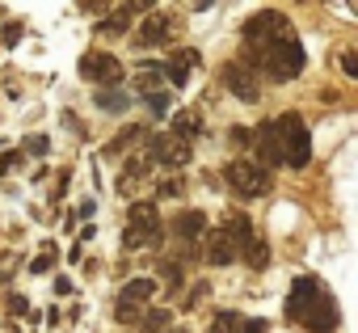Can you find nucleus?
I'll return each mask as SVG.
<instances>
[{
	"label": "nucleus",
	"instance_id": "obj_1",
	"mask_svg": "<svg viewBox=\"0 0 358 333\" xmlns=\"http://www.w3.org/2000/svg\"><path fill=\"white\" fill-rule=\"evenodd\" d=\"M282 312H287V320L303 325L308 333H337V325H341V312H337L333 295H329V291L320 287V278H312V274H299V278L291 283V295H287Z\"/></svg>",
	"mask_w": 358,
	"mask_h": 333
},
{
	"label": "nucleus",
	"instance_id": "obj_2",
	"mask_svg": "<svg viewBox=\"0 0 358 333\" xmlns=\"http://www.w3.org/2000/svg\"><path fill=\"white\" fill-rule=\"evenodd\" d=\"M241 68H249V72H266L270 80H278V85H287V80H295L299 72H303V43L295 38V34H282V38H274V43H266L262 51H241V59H236Z\"/></svg>",
	"mask_w": 358,
	"mask_h": 333
},
{
	"label": "nucleus",
	"instance_id": "obj_3",
	"mask_svg": "<svg viewBox=\"0 0 358 333\" xmlns=\"http://www.w3.org/2000/svg\"><path fill=\"white\" fill-rule=\"evenodd\" d=\"M274 131H278L282 164H291V169H308V160H312V135H308V122L291 110V114H278V118H274Z\"/></svg>",
	"mask_w": 358,
	"mask_h": 333
},
{
	"label": "nucleus",
	"instance_id": "obj_4",
	"mask_svg": "<svg viewBox=\"0 0 358 333\" xmlns=\"http://www.w3.org/2000/svg\"><path fill=\"white\" fill-rule=\"evenodd\" d=\"M224 178H228V186L241 194V199H262V194H270L274 190V182H270V173L262 169V164H253V160H232L228 169H224Z\"/></svg>",
	"mask_w": 358,
	"mask_h": 333
},
{
	"label": "nucleus",
	"instance_id": "obj_5",
	"mask_svg": "<svg viewBox=\"0 0 358 333\" xmlns=\"http://www.w3.org/2000/svg\"><path fill=\"white\" fill-rule=\"evenodd\" d=\"M282 34H291V26H287V17H282L278 9H262V13H253V17L245 22V47H249V51H262L266 43H274V38H282Z\"/></svg>",
	"mask_w": 358,
	"mask_h": 333
},
{
	"label": "nucleus",
	"instance_id": "obj_6",
	"mask_svg": "<svg viewBox=\"0 0 358 333\" xmlns=\"http://www.w3.org/2000/svg\"><path fill=\"white\" fill-rule=\"evenodd\" d=\"M143 160H148V164H164V169H182V164L190 160V139H177V135H169V131L148 135Z\"/></svg>",
	"mask_w": 358,
	"mask_h": 333
},
{
	"label": "nucleus",
	"instance_id": "obj_7",
	"mask_svg": "<svg viewBox=\"0 0 358 333\" xmlns=\"http://www.w3.org/2000/svg\"><path fill=\"white\" fill-rule=\"evenodd\" d=\"M76 72H80L85 80H97V85H114V80L122 76V64H118V55H110V51H89V55H80Z\"/></svg>",
	"mask_w": 358,
	"mask_h": 333
},
{
	"label": "nucleus",
	"instance_id": "obj_8",
	"mask_svg": "<svg viewBox=\"0 0 358 333\" xmlns=\"http://www.w3.org/2000/svg\"><path fill=\"white\" fill-rule=\"evenodd\" d=\"M220 80L232 89V97H236V101H245V106H257V97H262V89H257V72H249V68H241V64L232 59V64H224Z\"/></svg>",
	"mask_w": 358,
	"mask_h": 333
},
{
	"label": "nucleus",
	"instance_id": "obj_9",
	"mask_svg": "<svg viewBox=\"0 0 358 333\" xmlns=\"http://www.w3.org/2000/svg\"><path fill=\"white\" fill-rule=\"evenodd\" d=\"M253 139H257V160H262V169H266V173H270V169H278V164H282V148H278L274 118H270V122H262ZM257 160H253V164H257Z\"/></svg>",
	"mask_w": 358,
	"mask_h": 333
},
{
	"label": "nucleus",
	"instance_id": "obj_10",
	"mask_svg": "<svg viewBox=\"0 0 358 333\" xmlns=\"http://www.w3.org/2000/svg\"><path fill=\"white\" fill-rule=\"evenodd\" d=\"M190 68H199V51L194 47H182V51L169 55V64H160V76H169L173 89H182L190 80Z\"/></svg>",
	"mask_w": 358,
	"mask_h": 333
},
{
	"label": "nucleus",
	"instance_id": "obj_11",
	"mask_svg": "<svg viewBox=\"0 0 358 333\" xmlns=\"http://www.w3.org/2000/svg\"><path fill=\"white\" fill-rule=\"evenodd\" d=\"M203 232H207V215H203L199 207H186L182 215L173 220V236H177V241H190V245H194Z\"/></svg>",
	"mask_w": 358,
	"mask_h": 333
},
{
	"label": "nucleus",
	"instance_id": "obj_12",
	"mask_svg": "<svg viewBox=\"0 0 358 333\" xmlns=\"http://www.w3.org/2000/svg\"><path fill=\"white\" fill-rule=\"evenodd\" d=\"M127 228H139V232H160V211H156V199H139V203H131V211H127Z\"/></svg>",
	"mask_w": 358,
	"mask_h": 333
},
{
	"label": "nucleus",
	"instance_id": "obj_13",
	"mask_svg": "<svg viewBox=\"0 0 358 333\" xmlns=\"http://www.w3.org/2000/svg\"><path fill=\"white\" fill-rule=\"evenodd\" d=\"M169 34H173V22H169L164 13H152V17L143 22V30L135 34V43H139V47H160V43H169Z\"/></svg>",
	"mask_w": 358,
	"mask_h": 333
},
{
	"label": "nucleus",
	"instance_id": "obj_14",
	"mask_svg": "<svg viewBox=\"0 0 358 333\" xmlns=\"http://www.w3.org/2000/svg\"><path fill=\"white\" fill-rule=\"evenodd\" d=\"M211 266H232L236 262V249H232V241H228V232L224 228H215L211 236H207V253H203Z\"/></svg>",
	"mask_w": 358,
	"mask_h": 333
},
{
	"label": "nucleus",
	"instance_id": "obj_15",
	"mask_svg": "<svg viewBox=\"0 0 358 333\" xmlns=\"http://www.w3.org/2000/svg\"><path fill=\"white\" fill-rule=\"evenodd\" d=\"M224 232H228V241H232V249H236V257H241V249L253 241V220H249L245 211H236V215L224 224Z\"/></svg>",
	"mask_w": 358,
	"mask_h": 333
},
{
	"label": "nucleus",
	"instance_id": "obj_16",
	"mask_svg": "<svg viewBox=\"0 0 358 333\" xmlns=\"http://www.w3.org/2000/svg\"><path fill=\"white\" fill-rule=\"evenodd\" d=\"M152 295H156V278H127V283H122V304H135V308H139V304H148Z\"/></svg>",
	"mask_w": 358,
	"mask_h": 333
},
{
	"label": "nucleus",
	"instance_id": "obj_17",
	"mask_svg": "<svg viewBox=\"0 0 358 333\" xmlns=\"http://www.w3.org/2000/svg\"><path fill=\"white\" fill-rule=\"evenodd\" d=\"M143 9H148V5H127V9H114V13H110L97 30H101V34H127V30H131V13H143Z\"/></svg>",
	"mask_w": 358,
	"mask_h": 333
},
{
	"label": "nucleus",
	"instance_id": "obj_18",
	"mask_svg": "<svg viewBox=\"0 0 358 333\" xmlns=\"http://www.w3.org/2000/svg\"><path fill=\"white\" fill-rule=\"evenodd\" d=\"M93 101H97L101 110H110V114H122V110L131 106V93H122V89H97Z\"/></svg>",
	"mask_w": 358,
	"mask_h": 333
},
{
	"label": "nucleus",
	"instance_id": "obj_19",
	"mask_svg": "<svg viewBox=\"0 0 358 333\" xmlns=\"http://www.w3.org/2000/svg\"><path fill=\"white\" fill-rule=\"evenodd\" d=\"M169 135H177V139H194V135H199V114H194V110H177Z\"/></svg>",
	"mask_w": 358,
	"mask_h": 333
},
{
	"label": "nucleus",
	"instance_id": "obj_20",
	"mask_svg": "<svg viewBox=\"0 0 358 333\" xmlns=\"http://www.w3.org/2000/svg\"><path fill=\"white\" fill-rule=\"evenodd\" d=\"M148 173H152V164H148L143 156H131V160H127V169L118 173V194H122V190H127L131 182H139V178H148Z\"/></svg>",
	"mask_w": 358,
	"mask_h": 333
},
{
	"label": "nucleus",
	"instance_id": "obj_21",
	"mask_svg": "<svg viewBox=\"0 0 358 333\" xmlns=\"http://www.w3.org/2000/svg\"><path fill=\"white\" fill-rule=\"evenodd\" d=\"M241 257H245V262H249L253 270H266V266H270V245L253 236V241H249V245L241 249Z\"/></svg>",
	"mask_w": 358,
	"mask_h": 333
},
{
	"label": "nucleus",
	"instance_id": "obj_22",
	"mask_svg": "<svg viewBox=\"0 0 358 333\" xmlns=\"http://www.w3.org/2000/svg\"><path fill=\"white\" fill-rule=\"evenodd\" d=\"M139 135H143V127H127V131H118V135L106 143V156H118V152H127V148H131Z\"/></svg>",
	"mask_w": 358,
	"mask_h": 333
},
{
	"label": "nucleus",
	"instance_id": "obj_23",
	"mask_svg": "<svg viewBox=\"0 0 358 333\" xmlns=\"http://www.w3.org/2000/svg\"><path fill=\"white\" fill-rule=\"evenodd\" d=\"M169 320H173V312H169V308H152V312H143L139 329H148V333H164V329H169Z\"/></svg>",
	"mask_w": 358,
	"mask_h": 333
},
{
	"label": "nucleus",
	"instance_id": "obj_24",
	"mask_svg": "<svg viewBox=\"0 0 358 333\" xmlns=\"http://www.w3.org/2000/svg\"><path fill=\"white\" fill-rule=\"evenodd\" d=\"M236 325H241V316L232 308H224V312L211 316V333H236Z\"/></svg>",
	"mask_w": 358,
	"mask_h": 333
},
{
	"label": "nucleus",
	"instance_id": "obj_25",
	"mask_svg": "<svg viewBox=\"0 0 358 333\" xmlns=\"http://www.w3.org/2000/svg\"><path fill=\"white\" fill-rule=\"evenodd\" d=\"M114 316H118V325H139V320H143V312H139L135 304H122V299L114 304Z\"/></svg>",
	"mask_w": 358,
	"mask_h": 333
},
{
	"label": "nucleus",
	"instance_id": "obj_26",
	"mask_svg": "<svg viewBox=\"0 0 358 333\" xmlns=\"http://www.w3.org/2000/svg\"><path fill=\"white\" fill-rule=\"evenodd\" d=\"M17 152H30V156H47V152H51V139H47V135H30V139H26Z\"/></svg>",
	"mask_w": 358,
	"mask_h": 333
},
{
	"label": "nucleus",
	"instance_id": "obj_27",
	"mask_svg": "<svg viewBox=\"0 0 358 333\" xmlns=\"http://www.w3.org/2000/svg\"><path fill=\"white\" fill-rule=\"evenodd\" d=\"M22 34H26V30H22V22H9L5 30H0V43H5V47H17V43H22Z\"/></svg>",
	"mask_w": 358,
	"mask_h": 333
},
{
	"label": "nucleus",
	"instance_id": "obj_28",
	"mask_svg": "<svg viewBox=\"0 0 358 333\" xmlns=\"http://www.w3.org/2000/svg\"><path fill=\"white\" fill-rule=\"evenodd\" d=\"M341 72H345L350 80L358 76V51H341Z\"/></svg>",
	"mask_w": 358,
	"mask_h": 333
},
{
	"label": "nucleus",
	"instance_id": "obj_29",
	"mask_svg": "<svg viewBox=\"0 0 358 333\" xmlns=\"http://www.w3.org/2000/svg\"><path fill=\"white\" fill-rule=\"evenodd\" d=\"M17 160H22V152H17V148H9V152H0V178H5V173L13 169V164H17Z\"/></svg>",
	"mask_w": 358,
	"mask_h": 333
},
{
	"label": "nucleus",
	"instance_id": "obj_30",
	"mask_svg": "<svg viewBox=\"0 0 358 333\" xmlns=\"http://www.w3.org/2000/svg\"><path fill=\"white\" fill-rule=\"evenodd\" d=\"M266 329H270V325H266L262 316H253V320H241V325H236V333H266Z\"/></svg>",
	"mask_w": 358,
	"mask_h": 333
},
{
	"label": "nucleus",
	"instance_id": "obj_31",
	"mask_svg": "<svg viewBox=\"0 0 358 333\" xmlns=\"http://www.w3.org/2000/svg\"><path fill=\"white\" fill-rule=\"evenodd\" d=\"M156 194H160V199H177V194H182V182H177V178H173V182H160Z\"/></svg>",
	"mask_w": 358,
	"mask_h": 333
},
{
	"label": "nucleus",
	"instance_id": "obj_32",
	"mask_svg": "<svg viewBox=\"0 0 358 333\" xmlns=\"http://www.w3.org/2000/svg\"><path fill=\"white\" fill-rule=\"evenodd\" d=\"M143 101H148L152 114H164V110H169V97H164V93H152V97H143Z\"/></svg>",
	"mask_w": 358,
	"mask_h": 333
},
{
	"label": "nucleus",
	"instance_id": "obj_33",
	"mask_svg": "<svg viewBox=\"0 0 358 333\" xmlns=\"http://www.w3.org/2000/svg\"><path fill=\"white\" fill-rule=\"evenodd\" d=\"M160 270H164V278H169L173 287H182V266H177V262H164Z\"/></svg>",
	"mask_w": 358,
	"mask_h": 333
},
{
	"label": "nucleus",
	"instance_id": "obj_34",
	"mask_svg": "<svg viewBox=\"0 0 358 333\" xmlns=\"http://www.w3.org/2000/svg\"><path fill=\"white\" fill-rule=\"evenodd\" d=\"M30 270H34V274H47V270H51V253H38V257L30 262Z\"/></svg>",
	"mask_w": 358,
	"mask_h": 333
},
{
	"label": "nucleus",
	"instance_id": "obj_35",
	"mask_svg": "<svg viewBox=\"0 0 358 333\" xmlns=\"http://www.w3.org/2000/svg\"><path fill=\"white\" fill-rule=\"evenodd\" d=\"M55 295H72V278H68V274L55 278Z\"/></svg>",
	"mask_w": 358,
	"mask_h": 333
},
{
	"label": "nucleus",
	"instance_id": "obj_36",
	"mask_svg": "<svg viewBox=\"0 0 358 333\" xmlns=\"http://www.w3.org/2000/svg\"><path fill=\"white\" fill-rule=\"evenodd\" d=\"M164 333H186V329H164Z\"/></svg>",
	"mask_w": 358,
	"mask_h": 333
}]
</instances>
